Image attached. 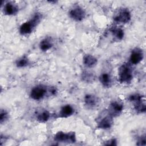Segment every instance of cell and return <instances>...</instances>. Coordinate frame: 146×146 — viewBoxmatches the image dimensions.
Masks as SVG:
<instances>
[{
	"label": "cell",
	"instance_id": "cell-17",
	"mask_svg": "<svg viewBox=\"0 0 146 146\" xmlns=\"http://www.w3.org/2000/svg\"><path fill=\"white\" fill-rule=\"evenodd\" d=\"M50 118V113L47 110L42 111L36 116V120L39 123H46Z\"/></svg>",
	"mask_w": 146,
	"mask_h": 146
},
{
	"label": "cell",
	"instance_id": "cell-22",
	"mask_svg": "<svg viewBox=\"0 0 146 146\" xmlns=\"http://www.w3.org/2000/svg\"><path fill=\"white\" fill-rule=\"evenodd\" d=\"M8 118V113L5 111L1 110V114H0V122L1 124H2L3 122H5L6 120Z\"/></svg>",
	"mask_w": 146,
	"mask_h": 146
},
{
	"label": "cell",
	"instance_id": "cell-1",
	"mask_svg": "<svg viewBox=\"0 0 146 146\" xmlns=\"http://www.w3.org/2000/svg\"><path fill=\"white\" fill-rule=\"evenodd\" d=\"M42 18L40 13H36L29 21L22 23L19 27V33L22 35L29 34L33 32L34 29L40 23Z\"/></svg>",
	"mask_w": 146,
	"mask_h": 146
},
{
	"label": "cell",
	"instance_id": "cell-23",
	"mask_svg": "<svg viewBox=\"0 0 146 146\" xmlns=\"http://www.w3.org/2000/svg\"><path fill=\"white\" fill-rule=\"evenodd\" d=\"M136 144L137 145H145L146 144V138H145V135H141L140 136V137L138 139L137 142L136 143Z\"/></svg>",
	"mask_w": 146,
	"mask_h": 146
},
{
	"label": "cell",
	"instance_id": "cell-8",
	"mask_svg": "<svg viewBox=\"0 0 146 146\" xmlns=\"http://www.w3.org/2000/svg\"><path fill=\"white\" fill-rule=\"evenodd\" d=\"M123 105L120 102L117 101L113 102L110 104L108 107V114L112 117L118 116L121 113L123 110Z\"/></svg>",
	"mask_w": 146,
	"mask_h": 146
},
{
	"label": "cell",
	"instance_id": "cell-15",
	"mask_svg": "<svg viewBox=\"0 0 146 146\" xmlns=\"http://www.w3.org/2000/svg\"><path fill=\"white\" fill-rule=\"evenodd\" d=\"M99 81L103 86L104 87H110L112 83V77L108 72L102 73L99 77Z\"/></svg>",
	"mask_w": 146,
	"mask_h": 146
},
{
	"label": "cell",
	"instance_id": "cell-19",
	"mask_svg": "<svg viewBox=\"0 0 146 146\" xmlns=\"http://www.w3.org/2000/svg\"><path fill=\"white\" fill-rule=\"evenodd\" d=\"M112 35L117 40H121L124 36V33L123 29L119 27H114L111 30Z\"/></svg>",
	"mask_w": 146,
	"mask_h": 146
},
{
	"label": "cell",
	"instance_id": "cell-5",
	"mask_svg": "<svg viewBox=\"0 0 146 146\" xmlns=\"http://www.w3.org/2000/svg\"><path fill=\"white\" fill-rule=\"evenodd\" d=\"M47 88L43 85H38L34 87L30 93L31 98L35 100L42 99L47 94Z\"/></svg>",
	"mask_w": 146,
	"mask_h": 146
},
{
	"label": "cell",
	"instance_id": "cell-4",
	"mask_svg": "<svg viewBox=\"0 0 146 146\" xmlns=\"http://www.w3.org/2000/svg\"><path fill=\"white\" fill-rule=\"evenodd\" d=\"M131 19V14L128 9L122 8L115 14L113 20L117 23H127Z\"/></svg>",
	"mask_w": 146,
	"mask_h": 146
},
{
	"label": "cell",
	"instance_id": "cell-9",
	"mask_svg": "<svg viewBox=\"0 0 146 146\" xmlns=\"http://www.w3.org/2000/svg\"><path fill=\"white\" fill-rule=\"evenodd\" d=\"M85 106L88 108H92L98 105L99 102V98L93 94H86L84 98Z\"/></svg>",
	"mask_w": 146,
	"mask_h": 146
},
{
	"label": "cell",
	"instance_id": "cell-7",
	"mask_svg": "<svg viewBox=\"0 0 146 146\" xmlns=\"http://www.w3.org/2000/svg\"><path fill=\"white\" fill-rule=\"evenodd\" d=\"M144 58V52L143 50L139 48H134L131 52L129 61L132 64H137L140 63Z\"/></svg>",
	"mask_w": 146,
	"mask_h": 146
},
{
	"label": "cell",
	"instance_id": "cell-3",
	"mask_svg": "<svg viewBox=\"0 0 146 146\" xmlns=\"http://www.w3.org/2000/svg\"><path fill=\"white\" fill-rule=\"evenodd\" d=\"M54 140L59 143H74L76 141V135L74 132L66 133L63 131H59L55 135Z\"/></svg>",
	"mask_w": 146,
	"mask_h": 146
},
{
	"label": "cell",
	"instance_id": "cell-14",
	"mask_svg": "<svg viewBox=\"0 0 146 146\" xmlns=\"http://www.w3.org/2000/svg\"><path fill=\"white\" fill-rule=\"evenodd\" d=\"M54 43L52 38L50 37H46L40 40L39 46L42 51H47L51 49Z\"/></svg>",
	"mask_w": 146,
	"mask_h": 146
},
{
	"label": "cell",
	"instance_id": "cell-2",
	"mask_svg": "<svg viewBox=\"0 0 146 146\" xmlns=\"http://www.w3.org/2000/svg\"><path fill=\"white\" fill-rule=\"evenodd\" d=\"M133 79V71L130 64L124 63L119 68L118 79L121 83H131Z\"/></svg>",
	"mask_w": 146,
	"mask_h": 146
},
{
	"label": "cell",
	"instance_id": "cell-18",
	"mask_svg": "<svg viewBox=\"0 0 146 146\" xmlns=\"http://www.w3.org/2000/svg\"><path fill=\"white\" fill-rule=\"evenodd\" d=\"M30 60L29 58L26 56H22L21 58H19L15 62V64L17 67L19 68H22L25 67L30 64Z\"/></svg>",
	"mask_w": 146,
	"mask_h": 146
},
{
	"label": "cell",
	"instance_id": "cell-24",
	"mask_svg": "<svg viewBox=\"0 0 146 146\" xmlns=\"http://www.w3.org/2000/svg\"><path fill=\"white\" fill-rule=\"evenodd\" d=\"M104 145H117V141L116 139H111L108 141H106L104 143Z\"/></svg>",
	"mask_w": 146,
	"mask_h": 146
},
{
	"label": "cell",
	"instance_id": "cell-13",
	"mask_svg": "<svg viewBox=\"0 0 146 146\" xmlns=\"http://www.w3.org/2000/svg\"><path fill=\"white\" fill-rule=\"evenodd\" d=\"M97 58L92 55L86 54L83 56V63L86 67L92 68L97 64Z\"/></svg>",
	"mask_w": 146,
	"mask_h": 146
},
{
	"label": "cell",
	"instance_id": "cell-20",
	"mask_svg": "<svg viewBox=\"0 0 146 146\" xmlns=\"http://www.w3.org/2000/svg\"><path fill=\"white\" fill-rule=\"evenodd\" d=\"M145 100L144 96L140 94H133L129 96L128 97V100L134 104L137 103L139 102H141L142 100Z\"/></svg>",
	"mask_w": 146,
	"mask_h": 146
},
{
	"label": "cell",
	"instance_id": "cell-12",
	"mask_svg": "<svg viewBox=\"0 0 146 146\" xmlns=\"http://www.w3.org/2000/svg\"><path fill=\"white\" fill-rule=\"evenodd\" d=\"M74 113V107L70 104H66L62 107L59 112V117L60 118H67Z\"/></svg>",
	"mask_w": 146,
	"mask_h": 146
},
{
	"label": "cell",
	"instance_id": "cell-10",
	"mask_svg": "<svg viewBox=\"0 0 146 146\" xmlns=\"http://www.w3.org/2000/svg\"><path fill=\"white\" fill-rule=\"evenodd\" d=\"M113 122V117L108 114V115L103 117L99 120L98 123L97 127L99 129H108L112 127Z\"/></svg>",
	"mask_w": 146,
	"mask_h": 146
},
{
	"label": "cell",
	"instance_id": "cell-16",
	"mask_svg": "<svg viewBox=\"0 0 146 146\" xmlns=\"http://www.w3.org/2000/svg\"><path fill=\"white\" fill-rule=\"evenodd\" d=\"M81 78L82 80L86 83H92L95 79V75L93 72L85 70L82 73Z\"/></svg>",
	"mask_w": 146,
	"mask_h": 146
},
{
	"label": "cell",
	"instance_id": "cell-21",
	"mask_svg": "<svg viewBox=\"0 0 146 146\" xmlns=\"http://www.w3.org/2000/svg\"><path fill=\"white\" fill-rule=\"evenodd\" d=\"M134 108L138 113H144L146 110V106L145 103V100L139 102L137 103L133 104Z\"/></svg>",
	"mask_w": 146,
	"mask_h": 146
},
{
	"label": "cell",
	"instance_id": "cell-6",
	"mask_svg": "<svg viewBox=\"0 0 146 146\" xmlns=\"http://www.w3.org/2000/svg\"><path fill=\"white\" fill-rule=\"evenodd\" d=\"M84 10L79 6L73 7L69 11V15L71 19L76 22L82 21L86 17Z\"/></svg>",
	"mask_w": 146,
	"mask_h": 146
},
{
	"label": "cell",
	"instance_id": "cell-11",
	"mask_svg": "<svg viewBox=\"0 0 146 146\" xmlns=\"http://www.w3.org/2000/svg\"><path fill=\"white\" fill-rule=\"evenodd\" d=\"M19 9L18 6L12 2H7L3 6V12L7 15H14L18 13Z\"/></svg>",
	"mask_w": 146,
	"mask_h": 146
}]
</instances>
